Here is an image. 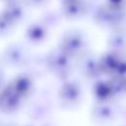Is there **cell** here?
<instances>
[{
	"instance_id": "52a82bcc",
	"label": "cell",
	"mask_w": 126,
	"mask_h": 126,
	"mask_svg": "<svg viewBox=\"0 0 126 126\" xmlns=\"http://www.w3.org/2000/svg\"><path fill=\"white\" fill-rule=\"evenodd\" d=\"M107 3L115 7H122L124 4V0H107Z\"/></svg>"
},
{
	"instance_id": "30bf717a",
	"label": "cell",
	"mask_w": 126,
	"mask_h": 126,
	"mask_svg": "<svg viewBox=\"0 0 126 126\" xmlns=\"http://www.w3.org/2000/svg\"><path fill=\"white\" fill-rule=\"evenodd\" d=\"M125 1H126V0H124V2H125Z\"/></svg>"
},
{
	"instance_id": "277c9868",
	"label": "cell",
	"mask_w": 126,
	"mask_h": 126,
	"mask_svg": "<svg viewBox=\"0 0 126 126\" xmlns=\"http://www.w3.org/2000/svg\"><path fill=\"white\" fill-rule=\"evenodd\" d=\"M44 35H45V30L43 29V27L39 25H33L29 30V36L31 39L34 41L41 40L44 37Z\"/></svg>"
},
{
	"instance_id": "6da1fadb",
	"label": "cell",
	"mask_w": 126,
	"mask_h": 126,
	"mask_svg": "<svg viewBox=\"0 0 126 126\" xmlns=\"http://www.w3.org/2000/svg\"><path fill=\"white\" fill-rule=\"evenodd\" d=\"M123 17L122 7H115L108 3L101 5L94 14L95 22L103 27H113L120 23Z\"/></svg>"
},
{
	"instance_id": "7a4b0ae2",
	"label": "cell",
	"mask_w": 126,
	"mask_h": 126,
	"mask_svg": "<svg viewBox=\"0 0 126 126\" xmlns=\"http://www.w3.org/2000/svg\"><path fill=\"white\" fill-rule=\"evenodd\" d=\"M85 45L83 35L79 32H70L62 38L61 49L66 55H76L80 53Z\"/></svg>"
},
{
	"instance_id": "ba28073f",
	"label": "cell",
	"mask_w": 126,
	"mask_h": 126,
	"mask_svg": "<svg viewBox=\"0 0 126 126\" xmlns=\"http://www.w3.org/2000/svg\"><path fill=\"white\" fill-rule=\"evenodd\" d=\"M29 2L31 3V4H32V5H42V4H44L45 2H46V0H29Z\"/></svg>"
},
{
	"instance_id": "3957f363",
	"label": "cell",
	"mask_w": 126,
	"mask_h": 126,
	"mask_svg": "<svg viewBox=\"0 0 126 126\" xmlns=\"http://www.w3.org/2000/svg\"><path fill=\"white\" fill-rule=\"evenodd\" d=\"M62 14L67 19L81 18L87 11V3L85 0H68L61 4Z\"/></svg>"
},
{
	"instance_id": "9c48e42d",
	"label": "cell",
	"mask_w": 126,
	"mask_h": 126,
	"mask_svg": "<svg viewBox=\"0 0 126 126\" xmlns=\"http://www.w3.org/2000/svg\"><path fill=\"white\" fill-rule=\"evenodd\" d=\"M63 1H68V0H62V2H63Z\"/></svg>"
},
{
	"instance_id": "8992f818",
	"label": "cell",
	"mask_w": 126,
	"mask_h": 126,
	"mask_svg": "<svg viewBox=\"0 0 126 126\" xmlns=\"http://www.w3.org/2000/svg\"><path fill=\"white\" fill-rule=\"evenodd\" d=\"M111 92V88L110 86L104 85V84H100L99 86H97L96 89V95L99 96L100 98H104L106 96H108V94Z\"/></svg>"
},
{
	"instance_id": "5b68a950",
	"label": "cell",
	"mask_w": 126,
	"mask_h": 126,
	"mask_svg": "<svg viewBox=\"0 0 126 126\" xmlns=\"http://www.w3.org/2000/svg\"><path fill=\"white\" fill-rule=\"evenodd\" d=\"M62 95L65 99H67L69 101L74 100L78 96V89L75 86H73L72 84H68V85L65 86Z\"/></svg>"
}]
</instances>
